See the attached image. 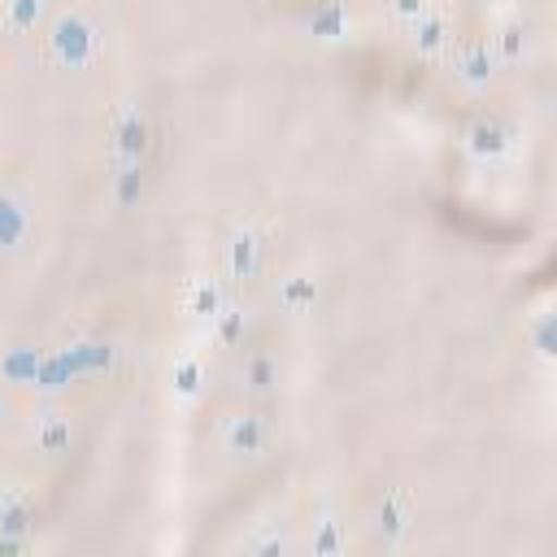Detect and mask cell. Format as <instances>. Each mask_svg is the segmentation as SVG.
<instances>
[{"mask_svg":"<svg viewBox=\"0 0 557 557\" xmlns=\"http://www.w3.org/2000/svg\"><path fill=\"white\" fill-rule=\"evenodd\" d=\"M104 48V26L87 9H61L44 30V57L61 70H91Z\"/></svg>","mask_w":557,"mask_h":557,"instance_id":"6da1fadb","label":"cell"},{"mask_svg":"<svg viewBox=\"0 0 557 557\" xmlns=\"http://www.w3.org/2000/svg\"><path fill=\"white\" fill-rule=\"evenodd\" d=\"M104 144H109V161L113 165H144L152 152V117L139 100H122L113 104L109 122H104Z\"/></svg>","mask_w":557,"mask_h":557,"instance_id":"7a4b0ae2","label":"cell"},{"mask_svg":"<svg viewBox=\"0 0 557 557\" xmlns=\"http://www.w3.org/2000/svg\"><path fill=\"white\" fill-rule=\"evenodd\" d=\"M461 148H466V157L479 161V165H500V161H509L513 148H518V126H513L509 117H500V113H479L474 122H466Z\"/></svg>","mask_w":557,"mask_h":557,"instance_id":"3957f363","label":"cell"},{"mask_svg":"<svg viewBox=\"0 0 557 557\" xmlns=\"http://www.w3.org/2000/svg\"><path fill=\"white\" fill-rule=\"evenodd\" d=\"M265 261V231L257 222H235L222 235V278L226 283H252Z\"/></svg>","mask_w":557,"mask_h":557,"instance_id":"277c9868","label":"cell"},{"mask_svg":"<svg viewBox=\"0 0 557 557\" xmlns=\"http://www.w3.org/2000/svg\"><path fill=\"white\" fill-rule=\"evenodd\" d=\"M270 440H274V426H270V418L261 409H231L222 418V426H218V444L231 457H248V461L265 457Z\"/></svg>","mask_w":557,"mask_h":557,"instance_id":"5b68a950","label":"cell"},{"mask_svg":"<svg viewBox=\"0 0 557 557\" xmlns=\"http://www.w3.org/2000/svg\"><path fill=\"white\" fill-rule=\"evenodd\" d=\"M405 26H409V44H413L418 57H444L453 48V39H457L453 13L444 4H435V0H426Z\"/></svg>","mask_w":557,"mask_h":557,"instance_id":"8992f818","label":"cell"},{"mask_svg":"<svg viewBox=\"0 0 557 557\" xmlns=\"http://www.w3.org/2000/svg\"><path fill=\"white\" fill-rule=\"evenodd\" d=\"M527 44H531V26L522 17L518 4H500L492 13V26H487V48L496 57V65H518L527 57Z\"/></svg>","mask_w":557,"mask_h":557,"instance_id":"52a82bcc","label":"cell"},{"mask_svg":"<svg viewBox=\"0 0 557 557\" xmlns=\"http://www.w3.org/2000/svg\"><path fill=\"white\" fill-rule=\"evenodd\" d=\"M448 65H453V78H457L466 91H483V87H492V78H496V57H492L487 39H479V35L453 39Z\"/></svg>","mask_w":557,"mask_h":557,"instance_id":"ba28073f","label":"cell"},{"mask_svg":"<svg viewBox=\"0 0 557 557\" xmlns=\"http://www.w3.org/2000/svg\"><path fill=\"white\" fill-rule=\"evenodd\" d=\"M205 387H209V366H205V357H200L196 348L174 352L170 374H165L170 405H174V409H196V405H200V396H205Z\"/></svg>","mask_w":557,"mask_h":557,"instance_id":"9c48e42d","label":"cell"},{"mask_svg":"<svg viewBox=\"0 0 557 557\" xmlns=\"http://www.w3.org/2000/svg\"><path fill=\"white\" fill-rule=\"evenodd\" d=\"M35 535V500L26 487H0V548H26Z\"/></svg>","mask_w":557,"mask_h":557,"instance_id":"30bf717a","label":"cell"},{"mask_svg":"<svg viewBox=\"0 0 557 557\" xmlns=\"http://www.w3.org/2000/svg\"><path fill=\"white\" fill-rule=\"evenodd\" d=\"M413 518H418L413 496H409L405 487H392V492L379 496V505H374V513H370V531H374V540H383V544H400V540L413 531Z\"/></svg>","mask_w":557,"mask_h":557,"instance_id":"8fae6325","label":"cell"},{"mask_svg":"<svg viewBox=\"0 0 557 557\" xmlns=\"http://www.w3.org/2000/svg\"><path fill=\"white\" fill-rule=\"evenodd\" d=\"M278 383H283V361H278V352L252 348V352L239 357V366H235V392L261 400V396H274Z\"/></svg>","mask_w":557,"mask_h":557,"instance_id":"7c38bea8","label":"cell"},{"mask_svg":"<svg viewBox=\"0 0 557 557\" xmlns=\"http://www.w3.org/2000/svg\"><path fill=\"white\" fill-rule=\"evenodd\" d=\"M30 226H35L30 200L13 187H0V252H17L30 239Z\"/></svg>","mask_w":557,"mask_h":557,"instance_id":"4fadbf2b","label":"cell"},{"mask_svg":"<svg viewBox=\"0 0 557 557\" xmlns=\"http://www.w3.org/2000/svg\"><path fill=\"white\" fill-rule=\"evenodd\" d=\"M178 300H183V313L191 322H209L226 305V278H218V274H191L183 283V296Z\"/></svg>","mask_w":557,"mask_h":557,"instance_id":"5bb4252c","label":"cell"},{"mask_svg":"<svg viewBox=\"0 0 557 557\" xmlns=\"http://www.w3.org/2000/svg\"><path fill=\"white\" fill-rule=\"evenodd\" d=\"M70 444H74V422H70V413H61V409L35 413V422H30V448H35L39 457H65Z\"/></svg>","mask_w":557,"mask_h":557,"instance_id":"9a60e30c","label":"cell"},{"mask_svg":"<svg viewBox=\"0 0 557 557\" xmlns=\"http://www.w3.org/2000/svg\"><path fill=\"white\" fill-rule=\"evenodd\" d=\"M348 548V522L335 513V505H322L309 522V553L318 557H335Z\"/></svg>","mask_w":557,"mask_h":557,"instance_id":"2e32d148","label":"cell"},{"mask_svg":"<svg viewBox=\"0 0 557 557\" xmlns=\"http://www.w3.org/2000/svg\"><path fill=\"white\" fill-rule=\"evenodd\" d=\"M248 309L239 305V300H226L209 322H205V335L218 344V348H239L244 344V335H248Z\"/></svg>","mask_w":557,"mask_h":557,"instance_id":"e0dca14e","label":"cell"},{"mask_svg":"<svg viewBox=\"0 0 557 557\" xmlns=\"http://www.w3.org/2000/svg\"><path fill=\"white\" fill-rule=\"evenodd\" d=\"M274 300H278V309L283 313H309L313 309V300H318V278L313 274H305V270H296V274H283L278 278V287H274Z\"/></svg>","mask_w":557,"mask_h":557,"instance_id":"ac0fdd59","label":"cell"},{"mask_svg":"<svg viewBox=\"0 0 557 557\" xmlns=\"http://www.w3.org/2000/svg\"><path fill=\"white\" fill-rule=\"evenodd\" d=\"M309 30H313L318 39H344V35L352 30V13H348V4H344V0H326V4H318V9L309 13Z\"/></svg>","mask_w":557,"mask_h":557,"instance_id":"d6986e66","label":"cell"},{"mask_svg":"<svg viewBox=\"0 0 557 557\" xmlns=\"http://www.w3.org/2000/svg\"><path fill=\"white\" fill-rule=\"evenodd\" d=\"M244 548H248V553H261V557H283V553L296 548V540H292V527H287V522H261V527L244 540Z\"/></svg>","mask_w":557,"mask_h":557,"instance_id":"ffe728a7","label":"cell"},{"mask_svg":"<svg viewBox=\"0 0 557 557\" xmlns=\"http://www.w3.org/2000/svg\"><path fill=\"white\" fill-rule=\"evenodd\" d=\"M144 196V165H113V178H109V200L117 209H135Z\"/></svg>","mask_w":557,"mask_h":557,"instance_id":"44dd1931","label":"cell"},{"mask_svg":"<svg viewBox=\"0 0 557 557\" xmlns=\"http://www.w3.org/2000/svg\"><path fill=\"white\" fill-rule=\"evenodd\" d=\"M44 17V0H0V26L9 35H30Z\"/></svg>","mask_w":557,"mask_h":557,"instance_id":"7402d4cb","label":"cell"},{"mask_svg":"<svg viewBox=\"0 0 557 557\" xmlns=\"http://www.w3.org/2000/svg\"><path fill=\"white\" fill-rule=\"evenodd\" d=\"M531 339H535V352L548 361V357H553V344H557V335H553V318H548V313H540V318H535Z\"/></svg>","mask_w":557,"mask_h":557,"instance_id":"603a6c76","label":"cell"},{"mask_svg":"<svg viewBox=\"0 0 557 557\" xmlns=\"http://www.w3.org/2000/svg\"><path fill=\"white\" fill-rule=\"evenodd\" d=\"M422 4H426V0H387V13H392L396 22H409V17H413Z\"/></svg>","mask_w":557,"mask_h":557,"instance_id":"cb8c5ba5","label":"cell"}]
</instances>
